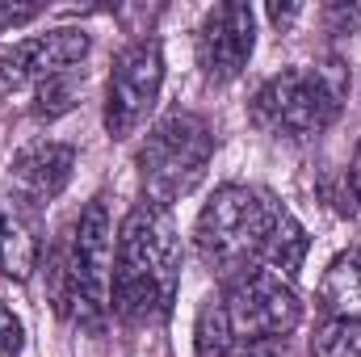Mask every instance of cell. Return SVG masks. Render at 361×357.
I'll use <instances>...</instances> for the list:
<instances>
[{
  "label": "cell",
  "mask_w": 361,
  "mask_h": 357,
  "mask_svg": "<svg viewBox=\"0 0 361 357\" xmlns=\"http://www.w3.org/2000/svg\"><path fill=\"white\" fill-rule=\"evenodd\" d=\"M294 13H298V8H277V4L269 8V17L277 21V25H286V21H294Z\"/></svg>",
  "instance_id": "7402d4cb"
},
{
  "label": "cell",
  "mask_w": 361,
  "mask_h": 357,
  "mask_svg": "<svg viewBox=\"0 0 361 357\" xmlns=\"http://www.w3.org/2000/svg\"><path fill=\"white\" fill-rule=\"evenodd\" d=\"M180 286V236L169 206L139 202L126 210L114 244L109 307L126 324H156L173 311Z\"/></svg>",
  "instance_id": "6da1fadb"
},
{
  "label": "cell",
  "mask_w": 361,
  "mask_h": 357,
  "mask_svg": "<svg viewBox=\"0 0 361 357\" xmlns=\"http://www.w3.org/2000/svg\"><path fill=\"white\" fill-rule=\"evenodd\" d=\"M114 219L105 198H92L80 210V219L68 231V244L59 248L51 269V294L55 307L85 324L101 328L109 315V290H114Z\"/></svg>",
  "instance_id": "7a4b0ae2"
},
{
  "label": "cell",
  "mask_w": 361,
  "mask_h": 357,
  "mask_svg": "<svg viewBox=\"0 0 361 357\" xmlns=\"http://www.w3.org/2000/svg\"><path fill=\"white\" fill-rule=\"evenodd\" d=\"M277 198L248 189V185H219L214 198L202 206L197 227H193V244L197 257L214 273L235 277L244 269H257L265 257L273 231V214H277Z\"/></svg>",
  "instance_id": "3957f363"
},
{
  "label": "cell",
  "mask_w": 361,
  "mask_h": 357,
  "mask_svg": "<svg viewBox=\"0 0 361 357\" xmlns=\"http://www.w3.org/2000/svg\"><path fill=\"white\" fill-rule=\"evenodd\" d=\"M214 160V135L197 114H169L160 118L143 147H139V181H143V202L173 206L189 198Z\"/></svg>",
  "instance_id": "5b68a950"
},
{
  "label": "cell",
  "mask_w": 361,
  "mask_h": 357,
  "mask_svg": "<svg viewBox=\"0 0 361 357\" xmlns=\"http://www.w3.org/2000/svg\"><path fill=\"white\" fill-rule=\"evenodd\" d=\"M42 261V210L17 198L13 189H0V273L13 282L34 277Z\"/></svg>",
  "instance_id": "8fae6325"
},
{
  "label": "cell",
  "mask_w": 361,
  "mask_h": 357,
  "mask_svg": "<svg viewBox=\"0 0 361 357\" xmlns=\"http://www.w3.org/2000/svg\"><path fill=\"white\" fill-rule=\"evenodd\" d=\"M328 17H332L341 30H349V34H353V30L361 25V4H349V8H345V4H332V8H328Z\"/></svg>",
  "instance_id": "ffe728a7"
},
{
  "label": "cell",
  "mask_w": 361,
  "mask_h": 357,
  "mask_svg": "<svg viewBox=\"0 0 361 357\" xmlns=\"http://www.w3.org/2000/svg\"><path fill=\"white\" fill-rule=\"evenodd\" d=\"M349 185H353V198L361 202V143H357V152H353V164H349Z\"/></svg>",
  "instance_id": "44dd1931"
},
{
  "label": "cell",
  "mask_w": 361,
  "mask_h": 357,
  "mask_svg": "<svg viewBox=\"0 0 361 357\" xmlns=\"http://www.w3.org/2000/svg\"><path fill=\"white\" fill-rule=\"evenodd\" d=\"M76 169V152L68 143H55V139H38L30 147H21L13 156V169H8V189L17 198H25L30 206L47 210V202H55Z\"/></svg>",
  "instance_id": "30bf717a"
},
{
  "label": "cell",
  "mask_w": 361,
  "mask_h": 357,
  "mask_svg": "<svg viewBox=\"0 0 361 357\" xmlns=\"http://www.w3.org/2000/svg\"><path fill=\"white\" fill-rule=\"evenodd\" d=\"M315 357H361V324L353 320H324L311 337Z\"/></svg>",
  "instance_id": "9a60e30c"
},
{
  "label": "cell",
  "mask_w": 361,
  "mask_h": 357,
  "mask_svg": "<svg viewBox=\"0 0 361 357\" xmlns=\"http://www.w3.org/2000/svg\"><path fill=\"white\" fill-rule=\"evenodd\" d=\"M164 89V51L156 38H139L130 42L109 72V89H105V131L109 139H130L147 114L156 109Z\"/></svg>",
  "instance_id": "52a82bcc"
},
{
  "label": "cell",
  "mask_w": 361,
  "mask_h": 357,
  "mask_svg": "<svg viewBox=\"0 0 361 357\" xmlns=\"http://www.w3.org/2000/svg\"><path fill=\"white\" fill-rule=\"evenodd\" d=\"M235 341H252V337H290L302 320V303L294 294V286L286 277H277L273 269L257 265L244 269L235 277H227L223 290Z\"/></svg>",
  "instance_id": "8992f818"
},
{
  "label": "cell",
  "mask_w": 361,
  "mask_h": 357,
  "mask_svg": "<svg viewBox=\"0 0 361 357\" xmlns=\"http://www.w3.org/2000/svg\"><path fill=\"white\" fill-rule=\"evenodd\" d=\"M231 357H290V337H252V341H235Z\"/></svg>",
  "instance_id": "ac0fdd59"
},
{
  "label": "cell",
  "mask_w": 361,
  "mask_h": 357,
  "mask_svg": "<svg viewBox=\"0 0 361 357\" xmlns=\"http://www.w3.org/2000/svg\"><path fill=\"white\" fill-rule=\"evenodd\" d=\"M34 17H42V4H30V0H0V34L25 25V21H34Z\"/></svg>",
  "instance_id": "d6986e66"
},
{
  "label": "cell",
  "mask_w": 361,
  "mask_h": 357,
  "mask_svg": "<svg viewBox=\"0 0 361 357\" xmlns=\"http://www.w3.org/2000/svg\"><path fill=\"white\" fill-rule=\"evenodd\" d=\"M21 349H25V328L13 315V307L0 303V357H21Z\"/></svg>",
  "instance_id": "e0dca14e"
},
{
  "label": "cell",
  "mask_w": 361,
  "mask_h": 357,
  "mask_svg": "<svg viewBox=\"0 0 361 357\" xmlns=\"http://www.w3.org/2000/svg\"><path fill=\"white\" fill-rule=\"evenodd\" d=\"M319 307L328 320H353L361 324V244L341 253L324 282H319Z\"/></svg>",
  "instance_id": "7c38bea8"
},
{
  "label": "cell",
  "mask_w": 361,
  "mask_h": 357,
  "mask_svg": "<svg viewBox=\"0 0 361 357\" xmlns=\"http://www.w3.org/2000/svg\"><path fill=\"white\" fill-rule=\"evenodd\" d=\"M193 353L197 357H231L235 353V328L227 315L223 294H206L193 320Z\"/></svg>",
  "instance_id": "5bb4252c"
},
{
  "label": "cell",
  "mask_w": 361,
  "mask_h": 357,
  "mask_svg": "<svg viewBox=\"0 0 361 357\" xmlns=\"http://www.w3.org/2000/svg\"><path fill=\"white\" fill-rule=\"evenodd\" d=\"M349 97V68L328 59L315 68H286L252 97V122L277 139H307L328 131Z\"/></svg>",
  "instance_id": "277c9868"
},
{
  "label": "cell",
  "mask_w": 361,
  "mask_h": 357,
  "mask_svg": "<svg viewBox=\"0 0 361 357\" xmlns=\"http://www.w3.org/2000/svg\"><path fill=\"white\" fill-rule=\"evenodd\" d=\"M92 51V38L76 25L63 30H47L34 34L25 42H17L8 55H0V85L4 89H38L55 76L76 72V63H85Z\"/></svg>",
  "instance_id": "9c48e42d"
},
{
  "label": "cell",
  "mask_w": 361,
  "mask_h": 357,
  "mask_svg": "<svg viewBox=\"0 0 361 357\" xmlns=\"http://www.w3.org/2000/svg\"><path fill=\"white\" fill-rule=\"evenodd\" d=\"M72 105H76V72L55 76V80H47V85L34 89V114H38V118H59V114H68Z\"/></svg>",
  "instance_id": "2e32d148"
},
{
  "label": "cell",
  "mask_w": 361,
  "mask_h": 357,
  "mask_svg": "<svg viewBox=\"0 0 361 357\" xmlns=\"http://www.w3.org/2000/svg\"><path fill=\"white\" fill-rule=\"evenodd\" d=\"M257 51V13L244 0L214 4L197 25V68L206 80L227 85L235 80Z\"/></svg>",
  "instance_id": "ba28073f"
},
{
  "label": "cell",
  "mask_w": 361,
  "mask_h": 357,
  "mask_svg": "<svg viewBox=\"0 0 361 357\" xmlns=\"http://www.w3.org/2000/svg\"><path fill=\"white\" fill-rule=\"evenodd\" d=\"M307 261V231H302V223L286 210V206H277V214H273V231H269V244H265V257H261V265L273 269L277 277H294L298 269Z\"/></svg>",
  "instance_id": "4fadbf2b"
}]
</instances>
